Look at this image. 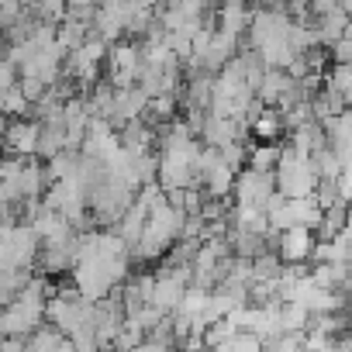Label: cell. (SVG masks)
<instances>
[{"label":"cell","instance_id":"1","mask_svg":"<svg viewBox=\"0 0 352 352\" xmlns=\"http://www.w3.org/2000/svg\"><path fill=\"white\" fill-rule=\"evenodd\" d=\"M184 225H187V211H184V208H176V204L166 197V204H159V208L148 214L145 232H142V239L131 245V252H135L142 263H148V259H162L176 242L184 239Z\"/></svg>","mask_w":352,"mask_h":352},{"label":"cell","instance_id":"2","mask_svg":"<svg viewBox=\"0 0 352 352\" xmlns=\"http://www.w3.org/2000/svg\"><path fill=\"white\" fill-rule=\"evenodd\" d=\"M128 280V256L124 259H83L73 266V287L87 300H104Z\"/></svg>","mask_w":352,"mask_h":352},{"label":"cell","instance_id":"3","mask_svg":"<svg viewBox=\"0 0 352 352\" xmlns=\"http://www.w3.org/2000/svg\"><path fill=\"white\" fill-rule=\"evenodd\" d=\"M273 176H276V190L283 197H314V190L321 184V176L314 169V159L297 152L294 145L280 148V162H276Z\"/></svg>","mask_w":352,"mask_h":352},{"label":"cell","instance_id":"4","mask_svg":"<svg viewBox=\"0 0 352 352\" xmlns=\"http://www.w3.org/2000/svg\"><path fill=\"white\" fill-rule=\"evenodd\" d=\"M90 318H94V300L80 297L76 287L69 290H56L45 304V321L52 328H59L63 335H76L83 328H90Z\"/></svg>","mask_w":352,"mask_h":352},{"label":"cell","instance_id":"5","mask_svg":"<svg viewBox=\"0 0 352 352\" xmlns=\"http://www.w3.org/2000/svg\"><path fill=\"white\" fill-rule=\"evenodd\" d=\"M38 235L32 232V225H0V259L8 270H32L38 263Z\"/></svg>","mask_w":352,"mask_h":352},{"label":"cell","instance_id":"6","mask_svg":"<svg viewBox=\"0 0 352 352\" xmlns=\"http://www.w3.org/2000/svg\"><path fill=\"white\" fill-rule=\"evenodd\" d=\"M104 59H107V42H104V38H97V35L90 32V38H87L80 49H73V52H69V59H66V76H69V80H76L80 87H94Z\"/></svg>","mask_w":352,"mask_h":352},{"label":"cell","instance_id":"7","mask_svg":"<svg viewBox=\"0 0 352 352\" xmlns=\"http://www.w3.org/2000/svg\"><path fill=\"white\" fill-rule=\"evenodd\" d=\"M273 194H276V176H273V173H259V169H249V166H245V169L235 176V190H232L235 204L266 211V204L273 201Z\"/></svg>","mask_w":352,"mask_h":352},{"label":"cell","instance_id":"8","mask_svg":"<svg viewBox=\"0 0 352 352\" xmlns=\"http://www.w3.org/2000/svg\"><path fill=\"white\" fill-rule=\"evenodd\" d=\"M111 63V87L124 90L138 83V69H142V42H114L107 52Z\"/></svg>","mask_w":352,"mask_h":352},{"label":"cell","instance_id":"9","mask_svg":"<svg viewBox=\"0 0 352 352\" xmlns=\"http://www.w3.org/2000/svg\"><path fill=\"white\" fill-rule=\"evenodd\" d=\"M38 142H42V121H8V131H4V152L8 155H21V159H32L38 155Z\"/></svg>","mask_w":352,"mask_h":352},{"label":"cell","instance_id":"10","mask_svg":"<svg viewBox=\"0 0 352 352\" xmlns=\"http://www.w3.org/2000/svg\"><path fill=\"white\" fill-rule=\"evenodd\" d=\"M245 131H249V121H245V118H218V114H208V118H204V128H201V142L211 145V148H221V145L242 142Z\"/></svg>","mask_w":352,"mask_h":352},{"label":"cell","instance_id":"11","mask_svg":"<svg viewBox=\"0 0 352 352\" xmlns=\"http://www.w3.org/2000/svg\"><path fill=\"white\" fill-rule=\"evenodd\" d=\"M314 245H318V235L311 228H287L276 239V256L283 263H311Z\"/></svg>","mask_w":352,"mask_h":352},{"label":"cell","instance_id":"12","mask_svg":"<svg viewBox=\"0 0 352 352\" xmlns=\"http://www.w3.org/2000/svg\"><path fill=\"white\" fill-rule=\"evenodd\" d=\"M249 25H252V8L249 0H221L218 11H214V28L232 35V38H242L249 35Z\"/></svg>","mask_w":352,"mask_h":352},{"label":"cell","instance_id":"13","mask_svg":"<svg viewBox=\"0 0 352 352\" xmlns=\"http://www.w3.org/2000/svg\"><path fill=\"white\" fill-rule=\"evenodd\" d=\"M245 121H249V131H252L256 142H276V138L287 131L280 107H266V104H259V100H252Z\"/></svg>","mask_w":352,"mask_h":352},{"label":"cell","instance_id":"14","mask_svg":"<svg viewBox=\"0 0 352 352\" xmlns=\"http://www.w3.org/2000/svg\"><path fill=\"white\" fill-rule=\"evenodd\" d=\"M25 342H28V352H73L69 335H63V331H59V328H52V324L35 328Z\"/></svg>","mask_w":352,"mask_h":352},{"label":"cell","instance_id":"15","mask_svg":"<svg viewBox=\"0 0 352 352\" xmlns=\"http://www.w3.org/2000/svg\"><path fill=\"white\" fill-rule=\"evenodd\" d=\"M145 221H148V208H142L138 201H131V208H128V211L121 214V221H118V235L124 239V245H128V249L142 239Z\"/></svg>","mask_w":352,"mask_h":352},{"label":"cell","instance_id":"16","mask_svg":"<svg viewBox=\"0 0 352 352\" xmlns=\"http://www.w3.org/2000/svg\"><path fill=\"white\" fill-rule=\"evenodd\" d=\"M280 148L276 142H252L249 152H245V166L249 169H259V173H273L276 162H280Z\"/></svg>","mask_w":352,"mask_h":352},{"label":"cell","instance_id":"17","mask_svg":"<svg viewBox=\"0 0 352 352\" xmlns=\"http://www.w3.org/2000/svg\"><path fill=\"white\" fill-rule=\"evenodd\" d=\"M345 221H349V204H331L324 208L321 214V225H318V239H335L345 232Z\"/></svg>","mask_w":352,"mask_h":352},{"label":"cell","instance_id":"18","mask_svg":"<svg viewBox=\"0 0 352 352\" xmlns=\"http://www.w3.org/2000/svg\"><path fill=\"white\" fill-rule=\"evenodd\" d=\"M283 273V259L276 252H263L252 259V283H276Z\"/></svg>","mask_w":352,"mask_h":352},{"label":"cell","instance_id":"19","mask_svg":"<svg viewBox=\"0 0 352 352\" xmlns=\"http://www.w3.org/2000/svg\"><path fill=\"white\" fill-rule=\"evenodd\" d=\"M307 321H311V311L307 307L290 304V300L280 304V324H283V331H307Z\"/></svg>","mask_w":352,"mask_h":352},{"label":"cell","instance_id":"20","mask_svg":"<svg viewBox=\"0 0 352 352\" xmlns=\"http://www.w3.org/2000/svg\"><path fill=\"white\" fill-rule=\"evenodd\" d=\"M28 97H25V90L21 87H8L4 90V97H0V114H8V118H21L25 111H28Z\"/></svg>","mask_w":352,"mask_h":352},{"label":"cell","instance_id":"21","mask_svg":"<svg viewBox=\"0 0 352 352\" xmlns=\"http://www.w3.org/2000/svg\"><path fill=\"white\" fill-rule=\"evenodd\" d=\"M142 338H145V331H142L131 318H124V324H121V331L114 335V345H111V349H114V352H135V345H138Z\"/></svg>","mask_w":352,"mask_h":352},{"label":"cell","instance_id":"22","mask_svg":"<svg viewBox=\"0 0 352 352\" xmlns=\"http://www.w3.org/2000/svg\"><path fill=\"white\" fill-rule=\"evenodd\" d=\"M232 352H266V342L256 331H239L232 342Z\"/></svg>","mask_w":352,"mask_h":352},{"label":"cell","instance_id":"23","mask_svg":"<svg viewBox=\"0 0 352 352\" xmlns=\"http://www.w3.org/2000/svg\"><path fill=\"white\" fill-rule=\"evenodd\" d=\"M21 21V0H0V25L14 28Z\"/></svg>","mask_w":352,"mask_h":352},{"label":"cell","instance_id":"24","mask_svg":"<svg viewBox=\"0 0 352 352\" xmlns=\"http://www.w3.org/2000/svg\"><path fill=\"white\" fill-rule=\"evenodd\" d=\"M335 190H338V201L342 204H352V166H342L338 180H335Z\"/></svg>","mask_w":352,"mask_h":352},{"label":"cell","instance_id":"25","mask_svg":"<svg viewBox=\"0 0 352 352\" xmlns=\"http://www.w3.org/2000/svg\"><path fill=\"white\" fill-rule=\"evenodd\" d=\"M328 59H331V66H349V63H352V42L342 38L338 45H331V49H328Z\"/></svg>","mask_w":352,"mask_h":352},{"label":"cell","instance_id":"26","mask_svg":"<svg viewBox=\"0 0 352 352\" xmlns=\"http://www.w3.org/2000/svg\"><path fill=\"white\" fill-rule=\"evenodd\" d=\"M135 352H173V345H169V342H159V338H152V335H145V338L135 345Z\"/></svg>","mask_w":352,"mask_h":352},{"label":"cell","instance_id":"27","mask_svg":"<svg viewBox=\"0 0 352 352\" xmlns=\"http://www.w3.org/2000/svg\"><path fill=\"white\" fill-rule=\"evenodd\" d=\"M338 4H342V0H311V14H314V21L324 18V14H335Z\"/></svg>","mask_w":352,"mask_h":352},{"label":"cell","instance_id":"28","mask_svg":"<svg viewBox=\"0 0 352 352\" xmlns=\"http://www.w3.org/2000/svg\"><path fill=\"white\" fill-rule=\"evenodd\" d=\"M4 131H8V121L0 118V145H4Z\"/></svg>","mask_w":352,"mask_h":352},{"label":"cell","instance_id":"29","mask_svg":"<svg viewBox=\"0 0 352 352\" xmlns=\"http://www.w3.org/2000/svg\"><path fill=\"white\" fill-rule=\"evenodd\" d=\"M345 38L352 42V18H349V25H345Z\"/></svg>","mask_w":352,"mask_h":352},{"label":"cell","instance_id":"30","mask_svg":"<svg viewBox=\"0 0 352 352\" xmlns=\"http://www.w3.org/2000/svg\"><path fill=\"white\" fill-rule=\"evenodd\" d=\"M304 352H335V349L328 345V349H304Z\"/></svg>","mask_w":352,"mask_h":352},{"label":"cell","instance_id":"31","mask_svg":"<svg viewBox=\"0 0 352 352\" xmlns=\"http://www.w3.org/2000/svg\"><path fill=\"white\" fill-rule=\"evenodd\" d=\"M349 328H352V314H349Z\"/></svg>","mask_w":352,"mask_h":352}]
</instances>
